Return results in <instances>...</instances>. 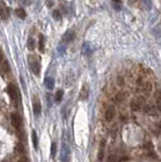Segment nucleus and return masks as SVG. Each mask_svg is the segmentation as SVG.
<instances>
[{
	"label": "nucleus",
	"instance_id": "f257e3e1",
	"mask_svg": "<svg viewBox=\"0 0 161 162\" xmlns=\"http://www.w3.org/2000/svg\"><path fill=\"white\" fill-rule=\"evenodd\" d=\"M11 124L17 133L23 132V119L18 114H11Z\"/></svg>",
	"mask_w": 161,
	"mask_h": 162
},
{
	"label": "nucleus",
	"instance_id": "f03ea898",
	"mask_svg": "<svg viewBox=\"0 0 161 162\" xmlns=\"http://www.w3.org/2000/svg\"><path fill=\"white\" fill-rule=\"evenodd\" d=\"M6 91H7V93L9 94L11 101H12L13 103H14V104H16L17 100H19V98H20V96H19V94H18L17 90H16V87H15L14 85L9 84V85L7 86Z\"/></svg>",
	"mask_w": 161,
	"mask_h": 162
},
{
	"label": "nucleus",
	"instance_id": "7ed1b4c3",
	"mask_svg": "<svg viewBox=\"0 0 161 162\" xmlns=\"http://www.w3.org/2000/svg\"><path fill=\"white\" fill-rule=\"evenodd\" d=\"M144 105V100L142 97H136V98H133L132 101H131V107L133 111H138L141 110Z\"/></svg>",
	"mask_w": 161,
	"mask_h": 162
},
{
	"label": "nucleus",
	"instance_id": "20e7f679",
	"mask_svg": "<svg viewBox=\"0 0 161 162\" xmlns=\"http://www.w3.org/2000/svg\"><path fill=\"white\" fill-rule=\"evenodd\" d=\"M33 110H34L35 117H36V118H39L41 113H42V107H41L40 100L38 99L37 96H35L34 100H33Z\"/></svg>",
	"mask_w": 161,
	"mask_h": 162
},
{
	"label": "nucleus",
	"instance_id": "39448f33",
	"mask_svg": "<svg viewBox=\"0 0 161 162\" xmlns=\"http://www.w3.org/2000/svg\"><path fill=\"white\" fill-rule=\"evenodd\" d=\"M29 65H30V70L34 72L35 75L39 76V75H40V72H41V63H40V61L37 60V59H34L32 62L29 61Z\"/></svg>",
	"mask_w": 161,
	"mask_h": 162
},
{
	"label": "nucleus",
	"instance_id": "423d86ee",
	"mask_svg": "<svg viewBox=\"0 0 161 162\" xmlns=\"http://www.w3.org/2000/svg\"><path fill=\"white\" fill-rule=\"evenodd\" d=\"M70 154V149H69V146L66 143L62 144V150H61V160L62 161H67L69 160L68 156Z\"/></svg>",
	"mask_w": 161,
	"mask_h": 162
},
{
	"label": "nucleus",
	"instance_id": "0eeeda50",
	"mask_svg": "<svg viewBox=\"0 0 161 162\" xmlns=\"http://www.w3.org/2000/svg\"><path fill=\"white\" fill-rule=\"evenodd\" d=\"M89 96V86L87 84H84L82 86L81 90H80V94H79V99L80 100H85L88 98Z\"/></svg>",
	"mask_w": 161,
	"mask_h": 162
},
{
	"label": "nucleus",
	"instance_id": "6e6552de",
	"mask_svg": "<svg viewBox=\"0 0 161 162\" xmlns=\"http://www.w3.org/2000/svg\"><path fill=\"white\" fill-rule=\"evenodd\" d=\"M116 114V111H115V107H109L107 108V111H105V114H104V118L107 120V122H110L113 119V117H115Z\"/></svg>",
	"mask_w": 161,
	"mask_h": 162
},
{
	"label": "nucleus",
	"instance_id": "1a4fd4ad",
	"mask_svg": "<svg viewBox=\"0 0 161 162\" xmlns=\"http://www.w3.org/2000/svg\"><path fill=\"white\" fill-rule=\"evenodd\" d=\"M74 39H75V33L71 30H67L63 36V42H65V43H70Z\"/></svg>",
	"mask_w": 161,
	"mask_h": 162
},
{
	"label": "nucleus",
	"instance_id": "9d476101",
	"mask_svg": "<svg viewBox=\"0 0 161 162\" xmlns=\"http://www.w3.org/2000/svg\"><path fill=\"white\" fill-rule=\"evenodd\" d=\"M140 89H141V91L144 92V93L149 94L152 90V85H151V83L148 82V81H147V82H143L140 84Z\"/></svg>",
	"mask_w": 161,
	"mask_h": 162
},
{
	"label": "nucleus",
	"instance_id": "9b49d317",
	"mask_svg": "<svg viewBox=\"0 0 161 162\" xmlns=\"http://www.w3.org/2000/svg\"><path fill=\"white\" fill-rule=\"evenodd\" d=\"M139 6L142 8L143 10H150L152 6L151 0H140L139 1Z\"/></svg>",
	"mask_w": 161,
	"mask_h": 162
},
{
	"label": "nucleus",
	"instance_id": "f8f14e48",
	"mask_svg": "<svg viewBox=\"0 0 161 162\" xmlns=\"http://www.w3.org/2000/svg\"><path fill=\"white\" fill-rule=\"evenodd\" d=\"M45 85L49 90H52L55 86V81L52 77H47L45 79Z\"/></svg>",
	"mask_w": 161,
	"mask_h": 162
},
{
	"label": "nucleus",
	"instance_id": "ddd939ff",
	"mask_svg": "<svg viewBox=\"0 0 161 162\" xmlns=\"http://www.w3.org/2000/svg\"><path fill=\"white\" fill-rule=\"evenodd\" d=\"M39 50L41 53L45 52V37L43 35H40L39 38Z\"/></svg>",
	"mask_w": 161,
	"mask_h": 162
},
{
	"label": "nucleus",
	"instance_id": "4468645a",
	"mask_svg": "<svg viewBox=\"0 0 161 162\" xmlns=\"http://www.w3.org/2000/svg\"><path fill=\"white\" fill-rule=\"evenodd\" d=\"M8 11L5 7L1 6L0 5V19H2V20H6L8 18Z\"/></svg>",
	"mask_w": 161,
	"mask_h": 162
},
{
	"label": "nucleus",
	"instance_id": "2eb2a0df",
	"mask_svg": "<svg viewBox=\"0 0 161 162\" xmlns=\"http://www.w3.org/2000/svg\"><path fill=\"white\" fill-rule=\"evenodd\" d=\"M112 3H113V9H115V10L120 11L122 9L123 3H122L121 0H112Z\"/></svg>",
	"mask_w": 161,
	"mask_h": 162
},
{
	"label": "nucleus",
	"instance_id": "dca6fc26",
	"mask_svg": "<svg viewBox=\"0 0 161 162\" xmlns=\"http://www.w3.org/2000/svg\"><path fill=\"white\" fill-rule=\"evenodd\" d=\"M15 13L20 19H24V18H26V10H24L23 8H17V9L15 10Z\"/></svg>",
	"mask_w": 161,
	"mask_h": 162
},
{
	"label": "nucleus",
	"instance_id": "f3484780",
	"mask_svg": "<svg viewBox=\"0 0 161 162\" xmlns=\"http://www.w3.org/2000/svg\"><path fill=\"white\" fill-rule=\"evenodd\" d=\"M32 136H33V144H34V147H35L36 150H38V148H39V139H38L37 133H36L35 130L33 131Z\"/></svg>",
	"mask_w": 161,
	"mask_h": 162
},
{
	"label": "nucleus",
	"instance_id": "a211bd4d",
	"mask_svg": "<svg viewBox=\"0 0 161 162\" xmlns=\"http://www.w3.org/2000/svg\"><path fill=\"white\" fill-rule=\"evenodd\" d=\"M145 113L150 114V116H155V114H156L155 107H152V105H146V107H145Z\"/></svg>",
	"mask_w": 161,
	"mask_h": 162
},
{
	"label": "nucleus",
	"instance_id": "6ab92c4d",
	"mask_svg": "<svg viewBox=\"0 0 161 162\" xmlns=\"http://www.w3.org/2000/svg\"><path fill=\"white\" fill-rule=\"evenodd\" d=\"M126 98H127V93H125V92H120V93H118L116 96V99L118 102L125 101V99Z\"/></svg>",
	"mask_w": 161,
	"mask_h": 162
},
{
	"label": "nucleus",
	"instance_id": "aec40b11",
	"mask_svg": "<svg viewBox=\"0 0 161 162\" xmlns=\"http://www.w3.org/2000/svg\"><path fill=\"white\" fill-rule=\"evenodd\" d=\"M104 145H105V141H101V151L98 153V160L101 161L104 159Z\"/></svg>",
	"mask_w": 161,
	"mask_h": 162
},
{
	"label": "nucleus",
	"instance_id": "412c9836",
	"mask_svg": "<svg viewBox=\"0 0 161 162\" xmlns=\"http://www.w3.org/2000/svg\"><path fill=\"white\" fill-rule=\"evenodd\" d=\"M63 95H64V91L62 89H59V90L56 92V94H55V100H56L57 102H60L63 98Z\"/></svg>",
	"mask_w": 161,
	"mask_h": 162
},
{
	"label": "nucleus",
	"instance_id": "4be33fe9",
	"mask_svg": "<svg viewBox=\"0 0 161 162\" xmlns=\"http://www.w3.org/2000/svg\"><path fill=\"white\" fill-rule=\"evenodd\" d=\"M27 48L30 51H34L35 48H36V42L33 38H29V41H27Z\"/></svg>",
	"mask_w": 161,
	"mask_h": 162
},
{
	"label": "nucleus",
	"instance_id": "5701e85b",
	"mask_svg": "<svg viewBox=\"0 0 161 162\" xmlns=\"http://www.w3.org/2000/svg\"><path fill=\"white\" fill-rule=\"evenodd\" d=\"M56 153H57V144L55 142L52 143V146H51V156L52 158H54L56 156Z\"/></svg>",
	"mask_w": 161,
	"mask_h": 162
},
{
	"label": "nucleus",
	"instance_id": "b1692460",
	"mask_svg": "<svg viewBox=\"0 0 161 162\" xmlns=\"http://www.w3.org/2000/svg\"><path fill=\"white\" fill-rule=\"evenodd\" d=\"M83 53H84L85 55H90V46L88 45L87 43L84 44V46H83Z\"/></svg>",
	"mask_w": 161,
	"mask_h": 162
},
{
	"label": "nucleus",
	"instance_id": "393cba45",
	"mask_svg": "<svg viewBox=\"0 0 161 162\" xmlns=\"http://www.w3.org/2000/svg\"><path fill=\"white\" fill-rule=\"evenodd\" d=\"M53 17L55 20H61V13L59 10H54L53 11Z\"/></svg>",
	"mask_w": 161,
	"mask_h": 162
},
{
	"label": "nucleus",
	"instance_id": "a878e982",
	"mask_svg": "<svg viewBox=\"0 0 161 162\" xmlns=\"http://www.w3.org/2000/svg\"><path fill=\"white\" fill-rule=\"evenodd\" d=\"M16 149H17V152L19 153V154L24 155V148H23V145L21 144V143L17 144V147H16Z\"/></svg>",
	"mask_w": 161,
	"mask_h": 162
},
{
	"label": "nucleus",
	"instance_id": "bb28decb",
	"mask_svg": "<svg viewBox=\"0 0 161 162\" xmlns=\"http://www.w3.org/2000/svg\"><path fill=\"white\" fill-rule=\"evenodd\" d=\"M155 96H156V100H161V89H158L156 91Z\"/></svg>",
	"mask_w": 161,
	"mask_h": 162
},
{
	"label": "nucleus",
	"instance_id": "cd10ccee",
	"mask_svg": "<svg viewBox=\"0 0 161 162\" xmlns=\"http://www.w3.org/2000/svg\"><path fill=\"white\" fill-rule=\"evenodd\" d=\"M156 105H157V108L161 111V100H156Z\"/></svg>",
	"mask_w": 161,
	"mask_h": 162
},
{
	"label": "nucleus",
	"instance_id": "c85d7f7f",
	"mask_svg": "<svg viewBox=\"0 0 161 162\" xmlns=\"http://www.w3.org/2000/svg\"><path fill=\"white\" fill-rule=\"evenodd\" d=\"M139 1H140V0H129V3L130 4H136V3H138L139 4Z\"/></svg>",
	"mask_w": 161,
	"mask_h": 162
},
{
	"label": "nucleus",
	"instance_id": "c756f323",
	"mask_svg": "<svg viewBox=\"0 0 161 162\" xmlns=\"http://www.w3.org/2000/svg\"><path fill=\"white\" fill-rule=\"evenodd\" d=\"M64 50H65V48H64V47H62L61 46L60 48H59V52L61 53V54H63V52H64Z\"/></svg>",
	"mask_w": 161,
	"mask_h": 162
},
{
	"label": "nucleus",
	"instance_id": "7c9ffc66",
	"mask_svg": "<svg viewBox=\"0 0 161 162\" xmlns=\"http://www.w3.org/2000/svg\"><path fill=\"white\" fill-rule=\"evenodd\" d=\"M128 160H130V159L127 158V157H122V158L120 159V161H128Z\"/></svg>",
	"mask_w": 161,
	"mask_h": 162
}]
</instances>
